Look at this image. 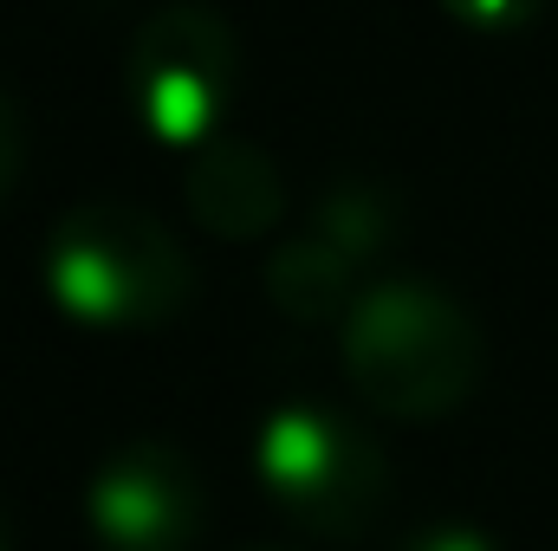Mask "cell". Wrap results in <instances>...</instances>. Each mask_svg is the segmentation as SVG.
<instances>
[{"label": "cell", "instance_id": "10", "mask_svg": "<svg viewBox=\"0 0 558 551\" xmlns=\"http://www.w3.org/2000/svg\"><path fill=\"white\" fill-rule=\"evenodd\" d=\"M20 162H26V124H20V105L0 91V201H7V188H13V175H20Z\"/></svg>", "mask_w": 558, "mask_h": 551}, {"label": "cell", "instance_id": "11", "mask_svg": "<svg viewBox=\"0 0 558 551\" xmlns=\"http://www.w3.org/2000/svg\"><path fill=\"white\" fill-rule=\"evenodd\" d=\"M397 551H494V539L474 532V526H422Z\"/></svg>", "mask_w": 558, "mask_h": 551}, {"label": "cell", "instance_id": "12", "mask_svg": "<svg viewBox=\"0 0 558 551\" xmlns=\"http://www.w3.org/2000/svg\"><path fill=\"white\" fill-rule=\"evenodd\" d=\"M0 551H7V532H0Z\"/></svg>", "mask_w": 558, "mask_h": 551}, {"label": "cell", "instance_id": "5", "mask_svg": "<svg viewBox=\"0 0 558 551\" xmlns=\"http://www.w3.org/2000/svg\"><path fill=\"white\" fill-rule=\"evenodd\" d=\"M85 519L105 551H195L208 493L182 448L124 441L85 487Z\"/></svg>", "mask_w": 558, "mask_h": 551}, {"label": "cell", "instance_id": "2", "mask_svg": "<svg viewBox=\"0 0 558 551\" xmlns=\"http://www.w3.org/2000/svg\"><path fill=\"white\" fill-rule=\"evenodd\" d=\"M46 292L85 331H149L195 298L182 241L137 201H78L46 241Z\"/></svg>", "mask_w": 558, "mask_h": 551}, {"label": "cell", "instance_id": "9", "mask_svg": "<svg viewBox=\"0 0 558 551\" xmlns=\"http://www.w3.org/2000/svg\"><path fill=\"white\" fill-rule=\"evenodd\" d=\"M546 0H441V13L468 33H520L539 20Z\"/></svg>", "mask_w": 558, "mask_h": 551}, {"label": "cell", "instance_id": "7", "mask_svg": "<svg viewBox=\"0 0 558 551\" xmlns=\"http://www.w3.org/2000/svg\"><path fill=\"white\" fill-rule=\"evenodd\" d=\"M357 273L364 267L338 241H325L318 228H299L267 254V298L292 325H331V318H351V305L364 298Z\"/></svg>", "mask_w": 558, "mask_h": 551}, {"label": "cell", "instance_id": "4", "mask_svg": "<svg viewBox=\"0 0 558 551\" xmlns=\"http://www.w3.org/2000/svg\"><path fill=\"white\" fill-rule=\"evenodd\" d=\"M234 78H241L234 26L202 0L149 13L124 52L131 118L156 143H215L234 105Z\"/></svg>", "mask_w": 558, "mask_h": 551}, {"label": "cell", "instance_id": "1", "mask_svg": "<svg viewBox=\"0 0 558 551\" xmlns=\"http://www.w3.org/2000/svg\"><path fill=\"white\" fill-rule=\"evenodd\" d=\"M487 370V338L461 298L428 279H377L344 318V377L397 421L454 415Z\"/></svg>", "mask_w": 558, "mask_h": 551}, {"label": "cell", "instance_id": "3", "mask_svg": "<svg viewBox=\"0 0 558 551\" xmlns=\"http://www.w3.org/2000/svg\"><path fill=\"white\" fill-rule=\"evenodd\" d=\"M254 474L279 513L318 539H364L390 506V454L325 403H286L267 415Z\"/></svg>", "mask_w": 558, "mask_h": 551}, {"label": "cell", "instance_id": "8", "mask_svg": "<svg viewBox=\"0 0 558 551\" xmlns=\"http://www.w3.org/2000/svg\"><path fill=\"white\" fill-rule=\"evenodd\" d=\"M312 228L325 241H338L357 267H371L377 254H390L403 241V201L384 188V182H364V175H344L318 195L312 208Z\"/></svg>", "mask_w": 558, "mask_h": 551}, {"label": "cell", "instance_id": "6", "mask_svg": "<svg viewBox=\"0 0 558 551\" xmlns=\"http://www.w3.org/2000/svg\"><path fill=\"white\" fill-rule=\"evenodd\" d=\"M189 221L215 241H267L286 215V175L279 162L247 137H215L195 149L182 175Z\"/></svg>", "mask_w": 558, "mask_h": 551}]
</instances>
